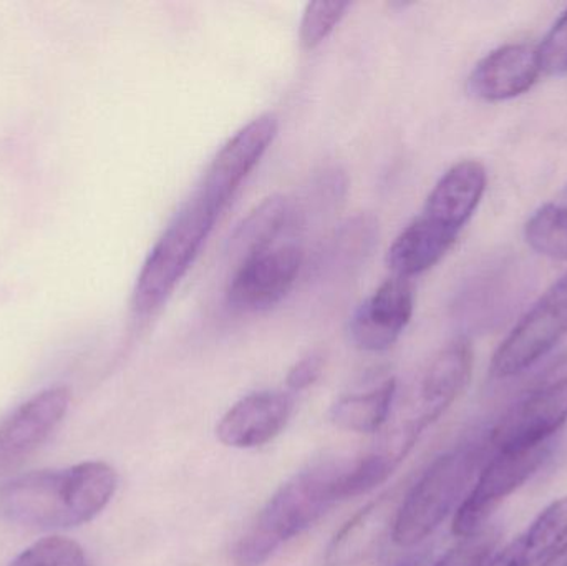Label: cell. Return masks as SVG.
<instances>
[{
    "label": "cell",
    "mask_w": 567,
    "mask_h": 566,
    "mask_svg": "<svg viewBox=\"0 0 567 566\" xmlns=\"http://www.w3.org/2000/svg\"><path fill=\"white\" fill-rule=\"evenodd\" d=\"M392 505L389 498L363 507L352 521L347 522L327 548V566H352L372 554L390 527L393 528ZM396 514V512H395Z\"/></svg>",
    "instance_id": "ffe728a7"
},
{
    "label": "cell",
    "mask_w": 567,
    "mask_h": 566,
    "mask_svg": "<svg viewBox=\"0 0 567 566\" xmlns=\"http://www.w3.org/2000/svg\"><path fill=\"white\" fill-rule=\"evenodd\" d=\"M472 342L466 338H458L445 346L423 374L415 412L406 424L422 435L466 391L472 381Z\"/></svg>",
    "instance_id": "7c38bea8"
},
{
    "label": "cell",
    "mask_w": 567,
    "mask_h": 566,
    "mask_svg": "<svg viewBox=\"0 0 567 566\" xmlns=\"http://www.w3.org/2000/svg\"><path fill=\"white\" fill-rule=\"evenodd\" d=\"M413 289L409 279L393 276L353 311L350 341L367 352L392 348L413 316Z\"/></svg>",
    "instance_id": "8fae6325"
},
{
    "label": "cell",
    "mask_w": 567,
    "mask_h": 566,
    "mask_svg": "<svg viewBox=\"0 0 567 566\" xmlns=\"http://www.w3.org/2000/svg\"><path fill=\"white\" fill-rule=\"evenodd\" d=\"M526 279L518 263L508 259L480 269L460 292L456 309L462 321L472 326H492L502 321L525 295Z\"/></svg>",
    "instance_id": "4fadbf2b"
},
{
    "label": "cell",
    "mask_w": 567,
    "mask_h": 566,
    "mask_svg": "<svg viewBox=\"0 0 567 566\" xmlns=\"http://www.w3.org/2000/svg\"><path fill=\"white\" fill-rule=\"evenodd\" d=\"M377 238H379V222L373 216H353L337 229L323 258L333 268H352L365 259L375 245Z\"/></svg>",
    "instance_id": "603a6c76"
},
{
    "label": "cell",
    "mask_w": 567,
    "mask_h": 566,
    "mask_svg": "<svg viewBox=\"0 0 567 566\" xmlns=\"http://www.w3.org/2000/svg\"><path fill=\"white\" fill-rule=\"evenodd\" d=\"M567 336V271L523 316L493 356L492 374H522Z\"/></svg>",
    "instance_id": "52a82bcc"
},
{
    "label": "cell",
    "mask_w": 567,
    "mask_h": 566,
    "mask_svg": "<svg viewBox=\"0 0 567 566\" xmlns=\"http://www.w3.org/2000/svg\"><path fill=\"white\" fill-rule=\"evenodd\" d=\"M549 454L548 442L523 451L495 452L483 465L475 487L456 508L453 534L465 541L485 531L493 512L542 469Z\"/></svg>",
    "instance_id": "8992f818"
},
{
    "label": "cell",
    "mask_w": 567,
    "mask_h": 566,
    "mask_svg": "<svg viewBox=\"0 0 567 566\" xmlns=\"http://www.w3.org/2000/svg\"><path fill=\"white\" fill-rule=\"evenodd\" d=\"M292 414V399L282 392H256L236 402L216 429L226 447L256 449L278 438Z\"/></svg>",
    "instance_id": "5bb4252c"
},
{
    "label": "cell",
    "mask_w": 567,
    "mask_h": 566,
    "mask_svg": "<svg viewBox=\"0 0 567 566\" xmlns=\"http://www.w3.org/2000/svg\"><path fill=\"white\" fill-rule=\"evenodd\" d=\"M489 442L460 445L430 464L403 498L393 522L392 538L400 547H415L433 534L462 504L463 494L485 465Z\"/></svg>",
    "instance_id": "3957f363"
},
{
    "label": "cell",
    "mask_w": 567,
    "mask_h": 566,
    "mask_svg": "<svg viewBox=\"0 0 567 566\" xmlns=\"http://www.w3.org/2000/svg\"><path fill=\"white\" fill-rule=\"evenodd\" d=\"M528 245L546 258L567 259V188L558 202L542 206L525 226Z\"/></svg>",
    "instance_id": "7402d4cb"
},
{
    "label": "cell",
    "mask_w": 567,
    "mask_h": 566,
    "mask_svg": "<svg viewBox=\"0 0 567 566\" xmlns=\"http://www.w3.org/2000/svg\"><path fill=\"white\" fill-rule=\"evenodd\" d=\"M299 219L300 213L292 199L284 195L269 196L239 223L229 239V255L241 263L281 241L287 231L297 228Z\"/></svg>",
    "instance_id": "e0dca14e"
},
{
    "label": "cell",
    "mask_w": 567,
    "mask_h": 566,
    "mask_svg": "<svg viewBox=\"0 0 567 566\" xmlns=\"http://www.w3.org/2000/svg\"><path fill=\"white\" fill-rule=\"evenodd\" d=\"M426 555L423 552H416V554L409 555V557L402 558L392 566H422L425 564Z\"/></svg>",
    "instance_id": "4dcf8cb0"
},
{
    "label": "cell",
    "mask_w": 567,
    "mask_h": 566,
    "mask_svg": "<svg viewBox=\"0 0 567 566\" xmlns=\"http://www.w3.org/2000/svg\"><path fill=\"white\" fill-rule=\"evenodd\" d=\"M279 123L272 113L251 120L219 150L203 176L198 195L219 213L228 205L246 176L255 169L278 135Z\"/></svg>",
    "instance_id": "9c48e42d"
},
{
    "label": "cell",
    "mask_w": 567,
    "mask_h": 566,
    "mask_svg": "<svg viewBox=\"0 0 567 566\" xmlns=\"http://www.w3.org/2000/svg\"><path fill=\"white\" fill-rule=\"evenodd\" d=\"M9 566H89L83 548L65 537H47L17 555Z\"/></svg>",
    "instance_id": "d4e9b609"
},
{
    "label": "cell",
    "mask_w": 567,
    "mask_h": 566,
    "mask_svg": "<svg viewBox=\"0 0 567 566\" xmlns=\"http://www.w3.org/2000/svg\"><path fill=\"white\" fill-rule=\"evenodd\" d=\"M486 169L476 159L453 165L433 186L422 216L445 231L458 236L478 208L486 189Z\"/></svg>",
    "instance_id": "9a60e30c"
},
{
    "label": "cell",
    "mask_w": 567,
    "mask_h": 566,
    "mask_svg": "<svg viewBox=\"0 0 567 566\" xmlns=\"http://www.w3.org/2000/svg\"><path fill=\"white\" fill-rule=\"evenodd\" d=\"M219 212L198 193L185 203L153 246L133 288V311H156L192 268Z\"/></svg>",
    "instance_id": "277c9868"
},
{
    "label": "cell",
    "mask_w": 567,
    "mask_h": 566,
    "mask_svg": "<svg viewBox=\"0 0 567 566\" xmlns=\"http://www.w3.org/2000/svg\"><path fill=\"white\" fill-rule=\"evenodd\" d=\"M539 566H567V541Z\"/></svg>",
    "instance_id": "f546056e"
},
{
    "label": "cell",
    "mask_w": 567,
    "mask_h": 566,
    "mask_svg": "<svg viewBox=\"0 0 567 566\" xmlns=\"http://www.w3.org/2000/svg\"><path fill=\"white\" fill-rule=\"evenodd\" d=\"M350 2L347 0H317L307 3L300 20L299 39L303 49L312 50L329 37L346 16Z\"/></svg>",
    "instance_id": "484cf974"
},
{
    "label": "cell",
    "mask_w": 567,
    "mask_h": 566,
    "mask_svg": "<svg viewBox=\"0 0 567 566\" xmlns=\"http://www.w3.org/2000/svg\"><path fill=\"white\" fill-rule=\"evenodd\" d=\"M343 465L320 464L282 485L235 548L236 566H262L286 542L312 527L339 502Z\"/></svg>",
    "instance_id": "7a4b0ae2"
},
{
    "label": "cell",
    "mask_w": 567,
    "mask_h": 566,
    "mask_svg": "<svg viewBox=\"0 0 567 566\" xmlns=\"http://www.w3.org/2000/svg\"><path fill=\"white\" fill-rule=\"evenodd\" d=\"M499 542V532L485 531L476 534L475 537L465 538L463 544L450 550L442 560L433 566H482L486 558L496 550Z\"/></svg>",
    "instance_id": "4316f807"
},
{
    "label": "cell",
    "mask_w": 567,
    "mask_h": 566,
    "mask_svg": "<svg viewBox=\"0 0 567 566\" xmlns=\"http://www.w3.org/2000/svg\"><path fill=\"white\" fill-rule=\"evenodd\" d=\"M458 236L445 231L429 219H413L390 246L386 265L393 275L410 279L436 265L455 245Z\"/></svg>",
    "instance_id": "ac0fdd59"
},
{
    "label": "cell",
    "mask_w": 567,
    "mask_h": 566,
    "mask_svg": "<svg viewBox=\"0 0 567 566\" xmlns=\"http://www.w3.org/2000/svg\"><path fill=\"white\" fill-rule=\"evenodd\" d=\"M302 265V246L293 239H281L248 256L229 281V305L243 312L268 311L296 285Z\"/></svg>",
    "instance_id": "ba28073f"
},
{
    "label": "cell",
    "mask_w": 567,
    "mask_h": 566,
    "mask_svg": "<svg viewBox=\"0 0 567 566\" xmlns=\"http://www.w3.org/2000/svg\"><path fill=\"white\" fill-rule=\"evenodd\" d=\"M538 52L542 72L549 75H566L567 73V10L556 20L542 45L536 49Z\"/></svg>",
    "instance_id": "83f0119b"
},
{
    "label": "cell",
    "mask_w": 567,
    "mask_h": 566,
    "mask_svg": "<svg viewBox=\"0 0 567 566\" xmlns=\"http://www.w3.org/2000/svg\"><path fill=\"white\" fill-rule=\"evenodd\" d=\"M567 422V356L513 405L489 434L495 452L523 451L546 444Z\"/></svg>",
    "instance_id": "5b68a950"
},
{
    "label": "cell",
    "mask_w": 567,
    "mask_h": 566,
    "mask_svg": "<svg viewBox=\"0 0 567 566\" xmlns=\"http://www.w3.org/2000/svg\"><path fill=\"white\" fill-rule=\"evenodd\" d=\"M395 394V379H386L372 391L339 399L330 409V419L343 431L357 434L377 432L389 419Z\"/></svg>",
    "instance_id": "44dd1931"
},
{
    "label": "cell",
    "mask_w": 567,
    "mask_h": 566,
    "mask_svg": "<svg viewBox=\"0 0 567 566\" xmlns=\"http://www.w3.org/2000/svg\"><path fill=\"white\" fill-rule=\"evenodd\" d=\"M542 73L538 52L523 43L499 47L473 69L468 92L485 102H503L528 92Z\"/></svg>",
    "instance_id": "2e32d148"
},
{
    "label": "cell",
    "mask_w": 567,
    "mask_h": 566,
    "mask_svg": "<svg viewBox=\"0 0 567 566\" xmlns=\"http://www.w3.org/2000/svg\"><path fill=\"white\" fill-rule=\"evenodd\" d=\"M566 541L567 497H563L548 505L518 541L498 554L493 552L482 566H539Z\"/></svg>",
    "instance_id": "d6986e66"
},
{
    "label": "cell",
    "mask_w": 567,
    "mask_h": 566,
    "mask_svg": "<svg viewBox=\"0 0 567 566\" xmlns=\"http://www.w3.org/2000/svg\"><path fill=\"white\" fill-rule=\"evenodd\" d=\"M69 405V389L50 388L0 419V477L19 469L52 435Z\"/></svg>",
    "instance_id": "30bf717a"
},
{
    "label": "cell",
    "mask_w": 567,
    "mask_h": 566,
    "mask_svg": "<svg viewBox=\"0 0 567 566\" xmlns=\"http://www.w3.org/2000/svg\"><path fill=\"white\" fill-rule=\"evenodd\" d=\"M395 467V462L382 452H375L360 459L355 464L347 465L340 472L339 482H337L339 502L369 494L370 491L382 485Z\"/></svg>",
    "instance_id": "cb8c5ba5"
},
{
    "label": "cell",
    "mask_w": 567,
    "mask_h": 566,
    "mask_svg": "<svg viewBox=\"0 0 567 566\" xmlns=\"http://www.w3.org/2000/svg\"><path fill=\"white\" fill-rule=\"evenodd\" d=\"M322 371L323 356L319 352H312V354L306 356L290 368L289 374H287V385L292 391H303V389L316 384Z\"/></svg>",
    "instance_id": "f1b7e54d"
},
{
    "label": "cell",
    "mask_w": 567,
    "mask_h": 566,
    "mask_svg": "<svg viewBox=\"0 0 567 566\" xmlns=\"http://www.w3.org/2000/svg\"><path fill=\"white\" fill-rule=\"evenodd\" d=\"M116 487L118 475L105 462L30 472L0 488V514L23 527H80L105 511Z\"/></svg>",
    "instance_id": "6da1fadb"
}]
</instances>
